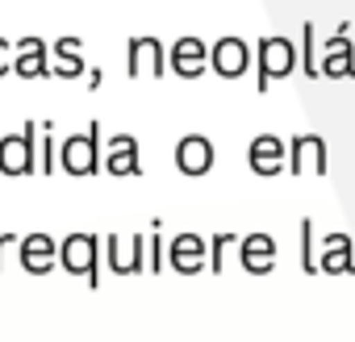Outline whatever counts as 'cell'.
Segmentation results:
<instances>
[{
	"instance_id": "9c48e42d",
	"label": "cell",
	"mask_w": 355,
	"mask_h": 342,
	"mask_svg": "<svg viewBox=\"0 0 355 342\" xmlns=\"http://www.w3.org/2000/svg\"><path fill=\"white\" fill-rule=\"evenodd\" d=\"M288 171L293 176H326V138L293 134L288 138Z\"/></svg>"
},
{
	"instance_id": "d6986e66",
	"label": "cell",
	"mask_w": 355,
	"mask_h": 342,
	"mask_svg": "<svg viewBox=\"0 0 355 342\" xmlns=\"http://www.w3.org/2000/svg\"><path fill=\"white\" fill-rule=\"evenodd\" d=\"M51 75H59V80L84 75V42H80L76 34H63V38L51 46Z\"/></svg>"
},
{
	"instance_id": "7a4b0ae2",
	"label": "cell",
	"mask_w": 355,
	"mask_h": 342,
	"mask_svg": "<svg viewBox=\"0 0 355 342\" xmlns=\"http://www.w3.org/2000/svg\"><path fill=\"white\" fill-rule=\"evenodd\" d=\"M101 159H105V142H101V121H88L84 134H71L59 142V167L76 180H88L101 171Z\"/></svg>"
},
{
	"instance_id": "484cf974",
	"label": "cell",
	"mask_w": 355,
	"mask_h": 342,
	"mask_svg": "<svg viewBox=\"0 0 355 342\" xmlns=\"http://www.w3.org/2000/svg\"><path fill=\"white\" fill-rule=\"evenodd\" d=\"M13 71V42L0 34V75H9Z\"/></svg>"
},
{
	"instance_id": "2e32d148",
	"label": "cell",
	"mask_w": 355,
	"mask_h": 342,
	"mask_svg": "<svg viewBox=\"0 0 355 342\" xmlns=\"http://www.w3.org/2000/svg\"><path fill=\"white\" fill-rule=\"evenodd\" d=\"M239 263H243V271H251V276H268V271L276 267V238L263 234V230L243 234V238H239Z\"/></svg>"
},
{
	"instance_id": "3957f363",
	"label": "cell",
	"mask_w": 355,
	"mask_h": 342,
	"mask_svg": "<svg viewBox=\"0 0 355 342\" xmlns=\"http://www.w3.org/2000/svg\"><path fill=\"white\" fill-rule=\"evenodd\" d=\"M101 255H105V238H96L88 230H76L59 242V267L71 276H84L88 288L101 284Z\"/></svg>"
},
{
	"instance_id": "277c9868",
	"label": "cell",
	"mask_w": 355,
	"mask_h": 342,
	"mask_svg": "<svg viewBox=\"0 0 355 342\" xmlns=\"http://www.w3.org/2000/svg\"><path fill=\"white\" fill-rule=\"evenodd\" d=\"M38 121H26L17 134L0 138V171L5 176H34L38 171Z\"/></svg>"
},
{
	"instance_id": "d4e9b609",
	"label": "cell",
	"mask_w": 355,
	"mask_h": 342,
	"mask_svg": "<svg viewBox=\"0 0 355 342\" xmlns=\"http://www.w3.org/2000/svg\"><path fill=\"white\" fill-rule=\"evenodd\" d=\"M17 246H21V238H17V234L0 230V271H5V259H9V251H17Z\"/></svg>"
},
{
	"instance_id": "52a82bcc",
	"label": "cell",
	"mask_w": 355,
	"mask_h": 342,
	"mask_svg": "<svg viewBox=\"0 0 355 342\" xmlns=\"http://www.w3.org/2000/svg\"><path fill=\"white\" fill-rule=\"evenodd\" d=\"M167 71H175L180 80H197L209 71V42H201L197 34H180L167 46Z\"/></svg>"
},
{
	"instance_id": "9a60e30c",
	"label": "cell",
	"mask_w": 355,
	"mask_h": 342,
	"mask_svg": "<svg viewBox=\"0 0 355 342\" xmlns=\"http://www.w3.org/2000/svg\"><path fill=\"white\" fill-rule=\"evenodd\" d=\"M214 142L205 134H184L180 142H175V167L184 171V176H205V171H214Z\"/></svg>"
},
{
	"instance_id": "603a6c76",
	"label": "cell",
	"mask_w": 355,
	"mask_h": 342,
	"mask_svg": "<svg viewBox=\"0 0 355 342\" xmlns=\"http://www.w3.org/2000/svg\"><path fill=\"white\" fill-rule=\"evenodd\" d=\"M313 246H318V242H313V222L305 217V222H301V267H305L309 276H318V271H322V267H318V251H313Z\"/></svg>"
},
{
	"instance_id": "44dd1931",
	"label": "cell",
	"mask_w": 355,
	"mask_h": 342,
	"mask_svg": "<svg viewBox=\"0 0 355 342\" xmlns=\"http://www.w3.org/2000/svg\"><path fill=\"white\" fill-rule=\"evenodd\" d=\"M42 138H38V171L42 176H51V171L59 167V142H55V125L51 121H38Z\"/></svg>"
},
{
	"instance_id": "ffe728a7",
	"label": "cell",
	"mask_w": 355,
	"mask_h": 342,
	"mask_svg": "<svg viewBox=\"0 0 355 342\" xmlns=\"http://www.w3.org/2000/svg\"><path fill=\"white\" fill-rule=\"evenodd\" d=\"M301 67H305L309 80L322 75V59H318V26H313V21L301 26Z\"/></svg>"
},
{
	"instance_id": "5bb4252c",
	"label": "cell",
	"mask_w": 355,
	"mask_h": 342,
	"mask_svg": "<svg viewBox=\"0 0 355 342\" xmlns=\"http://www.w3.org/2000/svg\"><path fill=\"white\" fill-rule=\"evenodd\" d=\"M318 267L326 276H355V242H351V234H343V230L326 234L322 246H318Z\"/></svg>"
},
{
	"instance_id": "8992f818",
	"label": "cell",
	"mask_w": 355,
	"mask_h": 342,
	"mask_svg": "<svg viewBox=\"0 0 355 342\" xmlns=\"http://www.w3.org/2000/svg\"><path fill=\"white\" fill-rule=\"evenodd\" d=\"M167 267H171L175 276H201V271L209 267V242H205L201 234H193V230L175 234V238L167 242Z\"/></svg>"
},
{
	"instance_id": "cb8c5ba5",
	"label": "cell",
	"mask_w": 355,
	"mask_h": 342,
	"mask_svg": "<svg viewBox=\"0 0 355 342\" xmlns=\"http://www.w3.org/2000/svg\"><path fill=\"white\" fill-rule=\"evenodd\" d=\"M163 251H167V246H163V238H159V222H155V226H150V238H146V267H150V276L163 267Z\"/></svg>"
},
{
	"instance_id": "5b68a950",
	"label": "cell",
	"mask_w": 355,
	"mask_h": 342,
	"mask_svg": "<svg viewBox=\"0 0 355 342\" xmlns=\"http://www.w3.org/2000/svg\"><path fill=\"white\" fill-rule=\"evenodd\" d=\"M125 71L134 75V80H142V75H150V80H159L163 71H167V46L155 38V34H134L130 42H125Z\"/></svg>"
},
{
	"instance_id": "ac0fdd59",
	"label": "cell",
	"mask_w": 355,
	"mask_h": 342,
	"mask_svg": "<svg viewBox=\"0 0 355 342\" xmlns=\"http://www.w3.org/2000/svg\"><path fill=\"white\" fill-rule=\"evenodd\" d=\"M13 71H17V75H26V80L51 75V46H46L38 34L21 38V42L13 46Z\"/></svg>"
},
{
	"instance_id": "30bf717a",
	"label": "cell",
	"mask_w": 355,
	"mask_h": 342,
	"mask_svg": "<svg viewBox=\"0 0 355 342\" xmlns=\"http://www.w3.org/2000/svg\"><path fill=\"white\" fill-rule=\"evenodd\" d=\"M247 163H251L255 176L272 180V176H280L284 163H288V142L280 134H255L251 146H247Z\"/></svg>"
},
{
	"instance_id": "6da1fadb",
	"label": "cell",
	"mask_w": 355,
	"mask_h": 342,
	"mask_svg": "<svg viewBox=\"0 0 355 342\" xmlns=\"http://www.w3.org/2000/svg\"><path fill=\"white\" fill-rule=\"evenodd\" d=\"M301 63V46H293L284 34H263L255 46V88L268 92L272 80H288Z\"/></svg>"
},
{
	"instance_id": "7c38bea8",
	"label": "cell",
	"mask_w": 355,
	"mask_h": 342,
	"mask_svg": "<svg viewBox=\"0 0 355 342\" xmlns=\"http://www.w3.org/2000/svg\"><path fill=\"white\" fill-rule=\"evenodd\" d=\"M17 263H21L30 276H46V271H55V263H59V242H55L46 230H34V234L21 238Z\"/></svg>"
},
{
	"instance_id": "4fadbf2b",
	"label": "cell",
	"mask_w": 355,
	"mask_h": 342,
	"mask_svg": "<svg viewBox=\"0 0 355 342\" xmlns=\"http://www.w3.org/2000/svg\"><path fill=\"white\" fill-rule=\"evenodd\" d=\"M101 171H109L113 180H125V176H138L142 163H138V138L134 134H113L105 142V159H101Z\"/></svg>"
},
{
	"instance_id": "8fae6325",
	"label": "cell",
	"mask_w": 355,
	"mask_h": 342,
	"mask_svg": "<svg viewBox=\"0 0 355 342\" xmlns=\"http://www.w3.org/2000/svg\"><path fill=\"white\" fill-rule=\"evenodd\" d=\"M209 67L226 80H239L251 67V42L239 38V34H226V38L209 42Z\"/></svg>"
},
{
	"instance_id": "ba28073f",
	"label": "cell",
	"mask_w": 355,
	"mask_h": 342,
	"mask_svg": "<svg viewBox=\"0 0 355 342\" xmlns=\"http://www.w3.org/2000/svg\"><path fill=\"white\" fill-rule=\"evenodd\" d=\"M105 263L113 276H142L146 271V234H130V238L109 234L105 238Z\"/></svg>"
},
{
	"instance_id": "e0dca14e",
	"label": "cell",
	"mask_w": 355,
	"mask_h": 342,
	"mask_svg": "<svg viewBox=\"0 0 355 342\" xmlns=\"http://www.w3.org/2000/svg\"><path fill=\"white\" fill-rule=\"evenodd\" d=\"M322 75H334V80L351 75L355 80V42L347 38V26H338L326 38V46H322Z\"/></svg>"
},
{
	"instance_id": "7402d4cb",
	"label": "cell",
	"mask_w": 355,
	"mask_h": 342,
	"mask_svg": "<svg viewBox=\"0 0 355 342\" xmlns=\"http://www.w3.org/2000/svg\"><path fill=\"white\" fill-rule=\"evenodd\" d=\"M239 238H243V234H234V230H222V234L209 238V271H214V276H222V267H226V251L239 246Z\"/></svg>"
}]
</instances>
